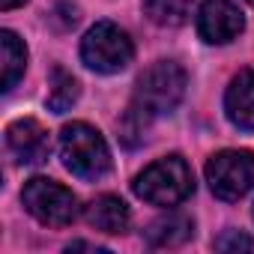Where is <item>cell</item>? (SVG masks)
Listing matches in <instances>:
<instances>
[{
    "label": "cell",
    "instance_id": "obj_10",
    "mask_svg": "<svg viewBox=\"0 0 254 254\" xmlns=\"http://www.w3.org/2000/svg\"><path fill=\"white\" fill-rule=\"evenodd\" d=\"M87 221H90V227L111 233V236L126 233V227H129V206L114 194H102L87 206Z\"/></svg>",
    "mask_w": 254,
    "mask_h": 254
},
{
    "label": "cell",
    "instance_id": "obj_18",
    "mask_svg": "<svg viewBox=\"0 0 254 254\" xmlns=\"http://www.w3.org/2000/svg\"><path fill=\"white\" fill-rule=\"evenodd\" d=\"M248 3H251V6H254V0H248Z\"/></svg>",
    "mask_w": 254,
    "mask_h": 254
},
{
    "label": "cell",
    "instance_id": "obj_3",
    "mask_svg": "<svg viewBox=\"0 0 254 254\" xmlns=\"http://www.w3.org/2000/svg\"><path fill=\"white\" fill-rule=\"evenodd\" d=\"M132 57H135V48H132L129 33L120 30L111 21H99L81 39V60L93 72H102V75L123 72L132 63Z\"/></svg>",
    "mask_w": 254,
    "mask_h": 254
},
{
    "label": "cell",
    "instance_id": "obj_1",
    "mask_svg": "<svg viewBox=\"0 0 254 254\" xmlns=\"http://www.w3.org/2000/svg\"><path fill=\"white\" fill-rule=\"evenodd\" d=\"M135 194L153 206H177L194 191V177L186 159L180 156H165L144 168V174L135 177L132 183Z\"/></svg>",
    "mask_w": 254,
    "mask_h": 254
},
{
    "label": "cell",
    "instance_id": "obj_15",
    "mask_svg": "<svg viewBox=\"0 0 254 254\" xmlns=\"http://www.w3.org/2000/svg\"><path fill=\"white\" fill-rule=\"evenodd\" d=\"M150 111L147 108H141L138 102H132V108L123 114V120H120V138H123V144L126 147H135V144H141L144 141V135H147V126H150Z\"/></svg>",
    "mask_w": 254,
    "mask_h": 254
},
{
    "label": "cell",
    "instance_id": "obj_5",
    "mask_svg": "<svg viewBox=\"0 0 254 254\" xmlns=\"http://www.w3.org/2000/svg\"><path fill=\"white\" fill-rule=\"evenodd\" d=\"M186 96V72L174 60H159L153 63L135 87V102L147 108L153 117L156 114H171Z\"/></svg>",
    "mask_w": 254,
    "mask_h": 254
},
{
    "label": "cell",
    "instance_id": "obj_13",
    "mask_svg": "<svg viewBox=\"0 0 254 254\" xmlns=\"http://www.w3.org/2000/svg\"><path fill=\"white\" fill-rule=\"evenodd\" d=\"M144 12L159 27H183L191 15V0H144Z\"/></svg>",
    "mask_w": 254,
    "mask_h": 254
},
{
    "label": "cell",
    "instance_id": "obj_4",
    "mask_svg": "<svg viewBox=\"0 0 254 254\" xmlns=\"http://www.w3.org/2000/svg\"><path fill=\"white\" fill-rule=\"evenodd\" d=\"M21 203L39 224L48 227H66L78 218V197L66 186L45 177H33L24 183Z\"/></svg>",
    "mask_w": 254,
    "mask_h": 254
},
{
    "label": "cell",
    "instance_id": "obj_6",
    "mask_svg": "<svg viewBox=\"0 0 254 254\" xmlns=\"http://www.w3.org/2000/svg\"><path fill=\"white\" fill-rule=\"evenodd\" d=\"M206 183L215 197L239 200L254 189V153L251 150H221L206 162Z\"/></svg>",
    "mask_w": 254,
    "mask_h": 254
},
{
    "label": "cell",
    "instance_id": "obj_16",
    "mask_svg": "<svg viewBox=\"0 0 254 254\" xmlns=\"http://www.w3.org/2000/svg\"><path fill=\"white\" fill-rule=\"evenodd\" d=\"M215 248L218 251H239V248H254V239L245 236V233H236V230H227L224 236L215 239Z\"/></svg>",
    "mask_w": 254,
    "mask_h": 254
},
{
    "label": "cell",
    "instance_id": "obj_2",
    "mask_svg": "<svg viewBox=\"0 0 254 254\" xmlns=\"http://www.w3.org/2000/svg\"><path fill=\"white\" fill-rule=\"evenodd\" d=\"M60 159L81 180H99L111 171V150L87 123H69L60 132Z\"/></svg>",
    "mask_w": 254,
    "mask_h": 254
},
{
    "label": "cell",
    "instance_id": "obj_17",
    "mask_svg": "<svg viewBox=\"0 0 254 254\" xmlns=\"http://www.w3.org/2000/svg\"><path fill=\"white\" fill-rule=\"evenodd\" d=\"M21 3H27V0H0V9L9 12V9H15V6H21Z\"/></svg>",
    "mask_w": 254,
    "mask_h": 254
},
{
    "label": "cell",
    "instance_id": "obj_9",
    "mask_svg": "<svg viewBox=\"0 0 254 254\" xmlns=\"http://www.w3.org/2000/svg\"><path fill=\"white\" fill-rule=\"evenodd\" d=\"M224 114L242 132H254V72L242 69L233 75L227 93H224Z\"/></svg>",
    "mask_w": 254,
    "mask_h": 254
},
{
    "label": "cell",
    "instance_id": "obj_7",
    "mask_svg": "<svg viewBox=\"0 0 254 254\" xmlns=\"http://www.w3.org/2000/svg\"><path fill=\"white\" fill-rule=\"evenodd\" d=\"M245 30L242 12L230 0H203L197 9V33L209 45H227Z\"/></svg>",
    "mask_w": 254,
    "mask_h": 254
},
{
    "label": "cell",
    "instance_id": "obj_11",
    "mask_svg": "<svg viewBox=\"0 0 254 254\" xmlns=\"http://www.w3.org/2000/svg\"><path fill=\"white\" fill-rule=\"evenodd\" d=\"M191 233H194V224H191L189 215H183V212H168V215L156 218V221L147 227L144 236H147V242H150L153 248H177V245H183Z\"/></svg>",
    "mask_w": 254,
    "mask_h": 254
},
{
    "label": "cell",
    "instance_id": "obj_12",
    "mask_svg": "<svg viewBox=\"0 0 254 254\" xmlns=\"http://www.w3.org/2000/svg\"><path fill=\"white\" fill-rule=\"evenodd\" d=\"M0 51H3V93H9L18 78L24 75V66H27V48L24 42L12 33V30H3L0 33Z\"/></svg>",
    "mask_w": 254,
    "mask_h": 254
},
{
    "label": "cell",
    "instance_id": "obj_14",
    "mask_svg": "<svg viewBox=\"0 0 254 254\" xmlns=\"http://www.w3.org/2000/svg\"><path fill=\"white\" fill-rule=\"evenodd\" d=\"M78 93H81V87H78V81L66 72V69H54L51 72V90H48V108L54 111V114H66L75 102H78Z\"/></svg>",
    "mask_w": 254,
    "mask_h": 254
},
{
    "label": "cell",
    "instance_id": "obj_8",
    "mask_svg": "<svg viewBox=\"0 0 254 254\" xmlns=\"http://www.w3.org/2000/svg\"><path fill=\"white\" fill-rule=\"evenodd\" d=\"M6 150L12 153V159L18 165H39V162H45L48 153H51V141H48L45 126L30 120V117L9 123V129H6Z\"/></svg>",
    "mask_w": 254,
    "mask_h": 254
}]
</instances>
